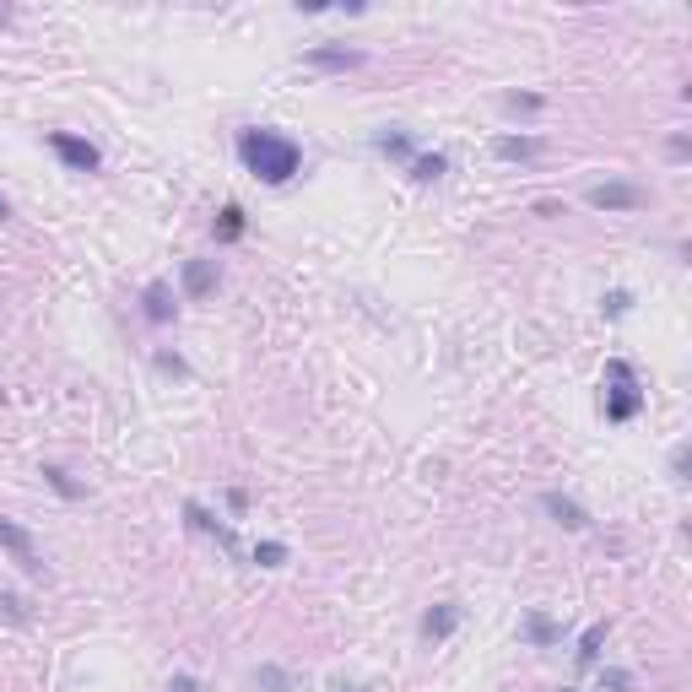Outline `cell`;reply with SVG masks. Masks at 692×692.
Here are the masks:
<instances>
[{
    "label": "cell",
    "instance_id": "obj_5",
    "mask_svg": "<svg viewBox=\"0 0 692 692\" xmlns=\"http://www.w3.org/2000/svg\"><path fill=\"white\" fill-rule=\"evenodd\" d=\"M595 211H638L649 201L644 184H628V179H606V184H590V195H584Z\"/></svg>",
    "mask_w": 692,
    "mask_h": 692
},
{
    "label": "cell",
    "instance_id": "obj_28",
    "mask_svg": "<svg viewBox=\"0 0 692 692\" xmlns=\"http://www.w3.org/2000/svg\"><path fill=\"white\" fill-rule=\"evenodd\" d=\"M228 509H233V514L249 509V492H244V487H228Z\"/></svg>",
    "mask_w": 692,
    "mask_h": 692
},
{
    "label": "cell",
    "instance_id": "obj_10",
    "mask_svg": "<svg viewBox=\"0 0 692 692\" xmlns=\"http://www.w3.org/2000/svg\"><path fill=\"white\" fill-rule=\"evenodd\" d=\"M173 309H179V303H173V287L168 282H146L141 287V314L152 319V325H168Z\"/></svg>",
    "mask_w": 692,
    "mask_h": 692
},
{
    "label": "cell",
    "instance_id": "obj_2",
    "mask_svg": "<svg viewBox=\"0 0 692 692\" xmlns=\"http://www.w3.org/2000/svg\"><path fill=\"white\" fill-rule=\"evenodd\" d=\"M644 401H649V390L638 384L633 363L628 357H611L606 363V422H633L644 411Z\"/></svg>",
    "mask_w": 692,
    "mask_h": 692
},
{
    "label": "cell",
    "instance_id": "obj_15",
    "mask_svg": "<svg viewBox=\"0 0 692 692\" xmlns=\"http://www.w3.org/2000/svg\"><path fill=\"white\" fill-rule=\"evenodd\" d=\"M525 638H530L536 649H547V644H557V638H563V622H552L547 611H530V617H525Z\"/></svg>",
    "mask_w": 692,
    "mask_h": 692
},
{
    "label": "cell",
    "instance_id": "obj_8",
    "mask_svg": "<svg viewBox=\"0 0 692 692\" xmlns=\"http://www.w3.org/2000/svg\"><path fill=\"white\" fill-rule=\"evenodd\" d=\"M460 622H465V611H460L455 601H438V606L422 611V638H428V644H444V638L455 633Z\"/></svg>",
    "mask_w": 692,
    "mask_h": 692
},
{
    "label": "cell",
    "instance_id": "obj_32",
    "mask_svg": "<svg viewBox=\"0 0 692 692\" xmlns=\"http://www.w3.org/2000/svg\"><path fill=\"white\" fill-rule=\"evenodd\" d=\"M563 692H579V687H563Z\"/></svg>",
    "mask_w": 692,
    "mask_h": 692
},
{
    "label": "cell",
    "instance_id": "obj_7",
    "mask_svg": "<svg viewBox=\"0 0 692 692\" xmlns=\"http://www.w3.org/2000/svg\"><path fill=\"white\" fill-rule=\"evenodd\" d=\"M184 298L190 303H201V298H211L217 292V282H222V271H217V260H184Z\"/></svg>",
    "mask_w": 692,
    "mask_h": 692
},
{
    "label": "cell",
    "instance_id": "obj_20",
    "mask_svg": "<svg viewBox=\"0 0 692 692\" xmlns=\"http://www.w3.org/2000/svg\"><path fill=\"white\" fill-rule=\"evenodd\" d=\"M503 109H514V114H541V109H547V98H541V92H503Z\"/></svg>",
    "mask_w": 692,
    "mask_h": 692
},
{
    "label": "cell",
    "instance_id": "obj_30",
    "mask_svg": "<svg viewBox=\"0 0 692 692\" xmlns=\"http://www.w3.org/2000/svg\"><path fill=\"white\" fill-rule=\"evenodd\" d=\"M11 217V201H6V195H0V222H6Z\"/></svg>",
    "mask_w": 692,
    "mask_h": 692
},
{
    "label": "cell",
    "instance_id": "obj_12",
    "mask_svg": "<svg viewBox=\"0 0 692 692\" xmlns=\"http://www.w3.org/2000/svg\"><path fill=\"white\" fill-rule=\"evenodd\" d=\"M184 519H190V530H201V536H217L222 547H233V530L222 525V519L211 514L206 503H195V498H190V503H184Z\"/></svg>",
    "mask_w": 692,
    "mask_h": 692
},
{
    "label": "cell",
    "instance_id": "obj_22",
    "mask_svg": "<svg viewBox=\"0 0 692 692\" xmlns=\"http://www.w3.org/2000/svg\"><path fill=\"white\" fill-rule=\"evenodd\" d=\"M601 309H606L611 319H622V314H628V309H633V292H628V287H617V292H606V298H601Z\"/></svg>",
    "mask_w": 692,
    "mask_h": 692
},
{
    "label": "cell",
    "instance_id": "obj_23",
    "mask_svg": "<svg viewBox=\"0 0 692 692\" xmlns=\"http://www.w3.org/2000/svg\"><path fill=\"white\" fill-rule=\"evenodd\" d=\"M601 687L606 692H633V671H617V665H611V671H601Z\"/></svg>",
    "mask_w": 692,
    "mask_h": 692
},
{
    "label": "cell",
    "instance_id": "obj_21",
    "mask_svg": "<svg viewBox=\"0 0 692 692\" xmlns=\"http://www.w3.org/2000/svg\"><path fill=\"white\" fill-rule=\"evenodd\" d=\"M287 557H292L287 541H260V547H255V563H260V568H282Z\"/></svg>",
    "mask_w": 692,
    "mask_h": 692
},
{
    "label": "cell",
    "instance_id": "obj_29",
    "mask_svg": "<svg viewBox=\"0 0 692 692\" xmlns=\"http://www.w3.org/2000/svg\"><path fill=\"white\" fill-rule=\"evenodd\" d=\"M168 692H201V682H195V676H173Z\"/></svg>",
    "mask_w": 692,
    "mask_h": 692
},
{
    "label": "cell",
    "instance_id": "obj_31",
    "mask_svg": "<svg viewBox=\"0 0 692 692\" xmlns=\"http://www.w3.org/2000/svg\"><path fill=\"white\" fill-rule=\"evenodd\" d=\"M6 22H11V6H0V28H6Z\"/></svg>",
    "mask_w": 692,
    "mask_h": 692
},
{
    "label": "cell",
    "instance_id": "obj_14",
    "mask_svg": "<svg viewBox=\"0 0 692 692\" xmlns=\"http://www.w3.org/2000/svg\"><path fill=\"white\" fill-rule=\"evenodd\" d=\"M406 168H411V179H417V184H438L449 173V157L444 152H417Z\"/></svg>",
    "mask_w": 692,
    "mask_h": 692
},
{
    "label": "cell",
    "instance_id": "obj_9",
    "mask_svg": "<svg viewBox=\"0 0 692 692\" xmlns=\"http://www.w3.org/2000/svg\"><path fill=\"white\" fill-rule=\"evenodd\" d=\"M541 509H547L563 530H590V514H584V503L563 498V492H541Z\"/></svg>",
    "mask_w": 692,
    "mask_h": 692
},
{
    "label": "cell",
    "instance_id": "obj_13",
    "mask_svg": "<svg viewBox=\"0 0 692 692\" xmlns=\"http://www.w3.org/2000/svg\"><path fill=\"white\" fill-rule=\"evenodd\" d=\"M244 228H249V217H244V206H238V201H228V206L217 211V222H211L217 244H238V238H244Z\"/></svg>",
    "mask_w": 692,
    "mask_h": 692
},
{
    "label": "cell",
    "instance_id": "obj_16",
    "mask_svg": "<svg viewBox=\"0 0 692 692\" xmlns=\"http://www.w3.org/2000/svg\"><path fill=\"white\" fill-rule=\"evenodd\" d=\"M374 146H379L384 157H395V163H411V157H417V141H411L406 130H379Z\"/></svg>",
    "mask_w": 692,
    "mask_h": 692
},
{
    "label": "cell",
    "instance_id": "obj_11",
    "mask_svg": "<svg viewBox=\"0 0 692 692\" xmlns=\"http://www.w3.org/2000/svg\"><path fill=\"white\" fill-rule=\"evenodd\" d=\"M492 152H498L503 163H536V157L547 152V141H541V136H498V141H492Z\"/></svg>",
    "mask_w": 692,
    "mask_h": 692
},
{
    "label": "cell",
    "instance_id": "obj_27",
    "mask_svg": "<svg viewBox=\"0 0 692 692\" xmlns=\"http://www.w3.org/2000/svg\"><path fill=\"white\" fill-rule=\"evenodd\" d=\"M671 476H676V482H687V444H676V455H671Z\"/></svg>",
    "mask_w": 692,
    "mask_h": 692
},
{
    "label": "cell",
    "instance_id": "obj_33",
    "mask_svg": "<svg viewBox=\"0 0 692 692\" xmlns=\"http://www.w3.org/2000/svg\"><path fill=\"white\" fill-rule=\"evenodd\" d=\"M0 401H6V390H0Z\"/></svg>",
    "mask_w": 692,
    "mask_h": 692
},
{
    "label": "cell",
    "instance_id": "obj_3",
    "mask_svg": "<svg viewBox=\"0 0 692 692\" xmlns=\"http://www.w3.org/2000/svg\"><path fill=\"white\" fill-rule=\"evenodd\" d=\"M0 547L11 552V563H17L28 579H49L44 557H38V547H33V530H22L17 519H6V514H0Z\"/></svg>",
    "mask_w": 692,
    "mask_h": 692
},
{
    "label": "cell",
    "instance_id": "obj_19",
    "mask_svg": "<svg viewBox=\"0 0 692 692\" xmlns=\"http://www.w3.org/2000/svg\"><path fill=\"white\" fill-rule=\"evenodd\" d=\"M0 622H11V628H28V601H22L17 590H0Z\"/></svg>",
    "mask_w": 692,
    "mask_h": 692
},
{
    "label": "cell",
    "instance_id": "obj_18",
    "mask_svg": "<svg viewBox=\"0 0 692 692\" xmlns=\"http://www.w3.org/2000/svg\"><path fill=\"white\" fill-rule=\"evenodd\" d=\"M38 476H44V482L55 487L65 503H76V498H82V482H71V471H65V465H55V460H49V465H44V471H38Z\"/></svg>",
    "mask_w": 692,
    "mask_h": 692
},
{
    "label": "cell",
    "instance_id": "obj_17",
    "mask_svg": "<svg viewBox=\"0 0 692 692\" xmlns=\"http://www.w3.org/2000/svg\"><path fill=\"white\" fill-rule=\"evenodd\" d=\"M606 633H611V622H590V628H584V638H579V649H574V660H579V665H595V660H601Z\"/></svg>",
    "mask_w": 692,
    "mask_h": 692
},
{
    "label": "cell",
    "instance_id": "obj_24",
    "mask_svg": "<svg viewBox=\"0 0 692 692\" xmlns=\"http://www.w3.org/2000/svg\"><path fill=\"white\" fill-rule=\"evenodd\" d=\"M157 368H163V374H173V379H184V374H190V363H184L179 352H157Z\"/></svg>",
    "mask_w": 692,
    "mask_h": 692
},
{
    "label": "cell",
    "instance_id": "obj_1",
    "mask_svg": "<svg viewBox=\"0 0 692 692\" xmlns=\"http://www.w3.org/2000/svg\"><path fill=\"white\" fill-rule=\"evenodd\" d=\"M238 157H244V168L255 173L260 184H292L303 168V146L271 125H249L244 136H238Z\"/></svg>",
    "mask_w": 692,
    "mask_h": 692
},
{
    "label": "cell",
    "instance_id": "obj_25",
    "mask_svg": "<svg viewBox=\"0 0 692 692\" xmlns=\"http://www.w3.org/2000/svg\"><path fill=\"white\" fill-rule=\"evenodd\" d=\"M260 687H271V692H287V671H282V665H260Z\"/></svg>",
    "mask_w": 692,
    "mask_h": 692
},
{
    "label": "cell",
    "instance_id": "obj_4",
    "mask_svg": "<svg viewBox=\"0 0 692 692\" xmlns=\"http://www.w3.org/2000/svg\"><path fill=\"white\" fill-rule=\"evenodd\" d=\"M49 152H55L71 173H98V168H103V152H98V146H92L87 136H71V130H49Z\"/></svg>",
    "mask_w": 692,
    "mask_h": 692
},
{
    "label": "cell",
    "instance_id": "obj_6",
    "mask_svg": "<svg viewBox=\"0 0 692 692\" xmlns=\"http://www.w3.org/2000/svg\"><path fill=\"white\" fill-rule=\"evenodd\" d=\"M303 65L309 71H357V65H368L363 49H346V44H314L303 49Z\"/></svg>",
    "mask_w": 692,
    "mask_h": 692
},
{
    "label": "cell",
    "instance_id": "obj_26",
    "mask_svg": "<svg viewBox=\"0 0 692 692\" xmlns=\"http://www.w3.org/2000/svg\"><path fill=\"white\" fill-rule=\"evenodd\" d=\"M665 157H671V163H687V157H692V141H687V136H671V141H665Z\"/></svg>",
    "mask_w": 692,
    "mask_h": 692
}]
</instances>
